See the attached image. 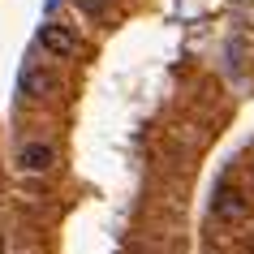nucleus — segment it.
Segmentation results:
<instances>
[{
	"label": "nucleus",
	"instance_id": "obj_1",
	"mask_svg": "<svg viewBox=\"0 0 254 254\" xmlns=\"http://www.w3.org/2000/svg\"><path fill=\"white\" fill-rule=\"evenodd\" d=\"M211 211H215V220H228V224H241L246 215H250V194L246 190H237L233 181H220L215 186V198H211Z\"/></svg>",
	"mask_w": 254,
	"mask_h": 254
},
{
	"label": "nucleus",
	"instance_id": "obj_2",
	"mask_svg": "<svg viewBox=\"0 0 254 254\" xmlns=\"http://www.w3.org/2000/svg\"><path fill=\"white\" fill-rule=\"evenodd\" d=\"M39 48L48 56H73L78 52V35L69 26H61V22H48V26L39 30Z\"/></svg>",
	"mask_w": 254,
	"mask_h": 254
},
{
	"label": "nucleus",
	"instance_id": "obj_3",
	"mask_svg": "<svg viewBox=\"0 0 254 254\" xmlns=\"http://www.w3.org/2000/svg\"><path fill=\"white\" fill-rule=\"evenodd\" d=\"M56 160V151L48 147V142H26V147L17 151V168L22 173H48Z\"/></svg>",
	"mask_w": 254,
	"mask_h": 254
},
{
	"label": "nucleus",
	"instance_id": "obj_4",
	"mask_svg": "<svg viewBox=\"0 0 254 254\" xmlns=\"http://www.w3.org/2000/svg\"><path fill=\"white\" fill-rule=\"evenodd\" d=\"M22 86H26V95H43L48 86H52V78H48V73H35V69H30L26 78H22Z\"/></svg>",
	"mask_w": 254,
	"mask_h": 254
},
{
	"label": "nucleus",
	"instance_id": "obj_5",
	"mask_svg": "<svg viewBox=\"0 0 254 254\" xmlns=\"http://www.w3.org/2000/svg\"><path fill=\"white\" fill-rule=\"evenodd\" d=\"M250 254H254V237H250Z\"/></svg>",
	"mask_w": 254,
	"mask_h": 254
}]
</instances>
